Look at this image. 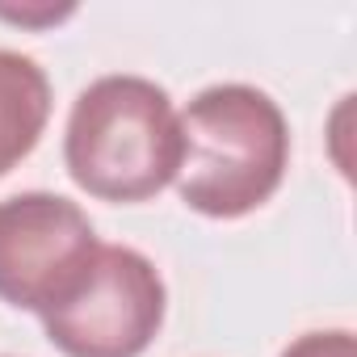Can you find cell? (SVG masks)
Returning a JSON list of instances; mask_svg holds the SVG:
<instances>
[{"instance_id":"6da1fadb","label":"cell","mask_w":357,"mask_h":357,"mask_svg":"<svg viewBox=\"0 0 357 357\" xmlns=\"http://www.w3.org/2000/svg\"><path fill=\"white\" fill-rule=\"evenodd\" d=\"M181 164L172 185L206 219H244L265 206L290 168V126L252 84L202 89L181 114Z\"/></svg>"},{"instance_id":"5b68a950","label":"cell","mask_w":357,"mask_h":357,"mask_svg":"<svg viewBox=\"0 0 357 357\" xmlns=\"http://www.w3.org/2000/svg\"><path fill=\"white\" fill-rule=\"evenodd\" d=\"M51 122V80L22 55L0 47V176L13 172L43 139Z\"/></svg>"},{"instance_id":"8992f818","label":"cell","mask_w":357,"mask_h":357,"mask_svg":"<svg viewBox=\"0 0 357 357\" xmlns=\"http://www.w3.org/2000/svg\"><path fill=\"white\" fill-rule=\"evenodd\" d=\"M282 357H357V340H353V332H344V328L307 332V336H298L294 344H286Z\"/></svg>"},{"instance_id":"277c9868","label":"cell","mask_w":357,"mask_h":357,"mask_svg":"<svg viewBox=\"0 0 357 357\" xmlns=\"http://www.w3.org/2000/svg\"><path fill=\"white\" fill-rule=\"evenodd\" d=\"M97 252L89 215L59 194H13L0 202V298L22 311L55 307Z\"/></svg>"},{"instance_id":"3957f363","label":"cell","mask_w":357,"mask_h":357,"mask_svg":"<svg viewBox=\"0 0 357 357\" xmlns=\"http://www.w3.org/2000/svg\"><path fill=\"white\" fill-rule=\"evenodd\" d=\"M160 269L122 244H97L76 286L43 311L47 340L63 357H139L164 324Z\"/></svg>"},{"instance_id":"52a82bcc","label":"cell","mask_w":357,"mask_h":357,"mask_svg":"<svg viewBox=\"0 0 357 357\" xmlns=\"http://www.w3.org/2000/svg\"><path fill=\"white\" fill-rule=\"evenodd\" d=\"M72 13H76L72 5H63V9H55V5H38V9L0 5V17H5V22H17V26H55V22H63V17H72Z\"/></svg>"},{"instance_id":"7a4b0ae2","label":"cell","mask_w":357,"mask_h":357,"mask_svg":"<svg viewBox=\"0 0 357 357\" xmlns=\"http://www.w3.org/2000/svg\"><path fill=\"white\" fill-rule=\"evenodd\" d=\"M68 176L97 202H147L172 185L181 122L172 97L147 76L93 80L68 118Z\"/></svg>"}]
</instances>
